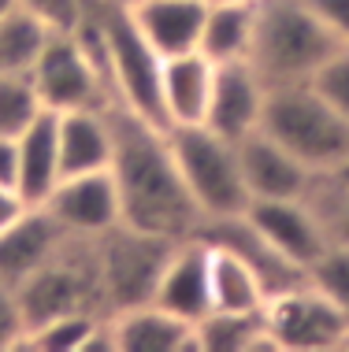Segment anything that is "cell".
I'll list each match as a JSON object with an SVG mask.
<instances>
[{
	"instance_id": "obj_1",
	"label": "cell",
	"mask_w": 349,
	"mask_h": 352,
	"mask_svg": "<svg viewBox=\"0 0 349 352\" xmlns=\"http://www.w3.org/2000/svg\"><path fill=\"white\" fill-rule=\"evenodd\" d=\"M112 119H116L112 175H116L119 189L123 223L145 234L171 237V241L201 234L204 215L193 204L190 189L175 167L167 130L130 116L119 104H112Z\"/></svg>"
},
{
	"instance_id": "obj_2",
	"label": "cell",
	"mask_w": 349,
	"mask_h": 352,
	"mask_svg": "<svg viewBox=\"0 0 349 352\" xmlns=\"http://www.w3.org/2000/svg\"><path fill=\"white\" fill-rule=\"evenodd\" d=\"M335 49L338 41L316 19L308 0H257L249 63L268 82V89L313 82L319 63Z\"/></svg>"
},
{
	"instance_id": "obj_3",
	"label": "cell",
	"mask_w": 349,
	"mask_h": 352,
	"mask_svg": "<svg viewBox=\"0 0 349 352\" xmlns=\"http://www.w3.org/2000/svg\"><path fill=\"white\" fill-rule=\"evenodd\" d=\"M86 12L97 19L101 45H105V63L112 78V97L130 116L167 130L164 100H160V78H164V56L145 41L138 30L130 8L112 4V0H82Z\"/></svg>"
},
{
	"instance_id": "obj_4",
	"label": "cell",
	"mask_w": 349,
	"mask_h": 352,
	"mask_svg": "<svg viewBox=\"0 0 349 352\" xmlns=\"http://www.w3.org/2000/svg\"><path fill=\"white\" fill-rule=\"evenodd\" d=\"M260 130L294 152L313 175L335 170L349 160V122L313 89V82L268 89Z\"/></svg>"
},
{
	"instance_id": "obj_5",
	"label": "cell",
	"mask_w": 349,
	"mask_h": 352,
	"mask_svg": "<svg viewBox=\"0 0 349 352\" xmlns=\"http://www.w3.org/2000/svg\"><path fill=\"white\" fill-rule=\"evenodd\" d=\"M175 167L190 189L193 204L201 208L204 223L215 219H234L249 208V189L242 178L238 141L215 134L204 122L193 126H171L167 130Z\"/></svg>"
},
{
	"instance_id": "obj_6",
	"label": "cell",
	"mask_w": 349,
	"mask_h": 352,
	"mask_svg": "<svg viewBox=\"0 0 349 352\" xmlns=\"http://www.w3.org/2000/svg\"><path fill=\"white\" fill-rule=\"evenodd\" d=\"M19 304L26 327L63 311H108L97 267V237L63 234L60 249L19 285Z\"/></svg>"
},
{
	"instance_id": "obj_7",
	"label": "cell",
	"mask_w": 349,
	"mask_h": 352,
	"mask_svg": "<svg viewBox=\"0 0 349 352\" xmlns=\"http://www.w3.org/2000/svg\"><path fill=\"white\" fill-rule=\"evenodd\" d=\"M171 249H175L171 237L134 230L127 223L101 234L97 237V267H101V285H105L108 311L153 300L160 271H164Z\"/></svg>"
},
{
	"instance_id": "obj_8",
	"label": "cell",
	"mask_w": 349,
	"mask_h": 352,
	"mask_svg": "<svg viewBox=\"0 0 349 352\" xmlns=\"http://www.w3.org/2000/svg\"><path fill=\"white\" fill-rule=\"evenodd\" d=\"M264 327L275 352H338L349 334V319L308 278L268 297Z\"/></svg>"
},
{
	"instance_id": "obj_9",
	"label": "cell",
	"mask_w": 349,
	"mask_h": 352,
	"mask_svg": "<svg viewBox=\"0 0 349 352\" xmlns=\"http://www.w3.org/2000/svg\"><path fill=\"white\" fill-rule=\"evenodd\" d=\"M52 223L71 237H101L123 223L119 189L112 170H89V175H63L49 201L41 204Z\"/></svg>"
},
{
	"instance_id": "obj_10",
	"label": "cell",
	"mask_w": 349,
	"mask_h": 352,
	"mask_svg": "<svg viewBox=\"0 0 349 352\" xmlns=\"http://www.w3.org/2000/svg\"><path fill=\"white\" fill-rule=\"evenodd\" d=\"M249 219V226L264 241L275 249L282 260H290L294 267L308 271L324 256L327 241L324 226H319L316 212L308 208L305 197H282V201H249L242 212Z\"/></svg>"
},
{
	"instance_id": "obj_11",
	"label": "cell",
	"mask_w": 349,
	"mask_h": 352,
	"mask_svg": "<svg viewBox=\"0 0 349 352\" xmlns=\"http://www.w3.org/2000/svg\"><path fill=\"white\" fill-rule=\"evenodd\" d=\"M264 104H268V82L257 74L249 60L234 63H215V82H212V100L204 126L215 134L242 141L264 122Z\"/></svg>"
},
{
	"instance_id": "obj_12",
	"label": "cell",
	"mask_w": 349,
	"mask_h": 352,
	"mask_svg": "<svg viewBox=\"0 0 349 352\" xmlns=\"http://www.w3.org/2000/svg\"><path fill=\"white\" fill-rule=\"evenodd\" d=\"M242 178L249 189V201H282V197H305L313 170H308L294 152H286L271 134L253 130L238 141Z\"/></svg>"
},
{
	"instance_id": "obj_13",
	"label": "cell",
	"mask_w": 349,
	"mask_h": 352,
	"mask_svg": "<svg viewBox=\"0 0 349 352\" xmlns=\"http://www.w3.org/2000/svg\"><path fill=\"white\" fill-rule=\"evenodd\" d=\"M153 304H160V308L175 311V316H182L190 322H197L212 308V297H209V241H204L201 234L175 241L164 271H160Z\"/></svg>"
},
{
	"instance_id": "obj_14",
	"label": "cell",
	"mask_w": 349,
	"mask_h": 352,
	"mask_svg": "<svg viewBox=\"0 0 349 352\" xmlns=\"http://www.w3.org/2000/svg\"><path fill=\"white\" fill-rule=\"evenodd\" d=\"M60 116V170L63 175H89L112 170L116 160V119L112 108H74Z\"/></svg>"
},
{
	"instance_id": "obj_15",
	"label": "cell",
	"mask_w": 349,
	"mask_h": 352,
	"mask_svg": "<svg viewBox=\"0 0 349 352\" xmlns=\"http://www.w3.org/2000/svg\"><path fill=\"white\" fill-rule=\"evenodd\" d=\"M212 82H215V63L201 49L182 52V56H167L164 78H160V100H164L167 130L204 122L209 100H212Z\"/></svg>"
},
{
	"instance_id": "obj_16",
	"label": "cell",
	"mask_w": 349,
	"mask_h": 352,
	"mask_svg": "<svg viewBox=\"0 0 349 352\" xmlns=\"http://www.w3.org/2000/svg\"><path fill=\"white\" fill-rule=\"evenodd\" d=\"M112 327L119 352H197L193 322L153 300L112 311Z\"/></svg>"
},
{
	"instance_id": "obj_17",
	"label": "cell",
	"mask_w": 349,
	"mask_h": 352,
	"mask_svg": "<svg viewBox=\"0 0 349 352\" xmlns=\"http://www.w3.org/2000/svg\"><path fill=\"white\" fill-rule=\"evenodd\" d=\"M19 145V178L15 189L30 208H41L49 201L56 182L63 178L60 170V116L45 108L23 134L15 138Z\"/></svg>"
},
{
	"instance_id": "obj_18",
	"label": "cell",
	"mask_w": 349,
	"mask_h": 352,
	"mask_svg": "<svg viewBox=\"0 0 349 352\" xmlns=\"http://www.w3.org/2000/svg\"><path fill=\"white\" fill-rule=\"evenodd\" d=\"M209 0H138L130 8L145 41L164 56H182L201 45Z\"/></svg>"
},
{
	"instance_id": "obj_19",
	"label": "cell",
	"mask_w": 349,
	"mask_h": 352,
	"mask_svg": "<svg viewBox=\"0 0 349 352\" xmlns=\"http://www.w3.org/2000/svg\"><path fill=\"white\" fill-rule=\"evenodd\" d=\"M60 241H63V230L52 223V215L45 208H30L19 223L0 230V278L19 289L60 249Z\"/></svg>"
},
{
	"instance_id": "obj_20",
	"label": "cell",
	"mask_w": 349,
	"mask_h": 352,
	"mask_svg": "<svg viewBox=\"0 0 349 352\" xmlns=\"http://www.w3.org/2000/svg\"><path fill=\"white\" fill-rule=\"evenodd\" d=\"M209 297L220 311H264L268 285L245 256L220 241H209Z\"/></svg>"
},
{
	"instance_id": "obj_21",
	"label": "cell",
	"mask_w": 349,
	"mask_h": 352,
	"mask_svg": "<svg viewBox=\"0 0 349 352\" xmlns=\"http://www.w3.org/2000/svg\"><path fill=\"white\" fill-rule=\"evenodd\" d=\"M253 26H257V0H209L197 49L212 63L249 60Z\"/></svg>"
},
{
	"instance_id": "obj_22",
	"label": "cell",
	"mask_w": 349,
	"mask_h": 352,
	"mask_svg": "<svg viewBox=\"0 0 349 352\" xmlns=\"http://www.w3.org/2000/svg\"><path fill=\"white\" fill-rule=\"evenodd\" d=\"M197 352H275L264 327V311H220L209 308L193 322Z\"/></svg>"
},
{
	"instance_id": "obj_23",
	"label": "cell",
	"mask_w": 349,
	"mask_h": 352,
	"mask_svg": "<svg viewBox=\"0 0 349 352\" xmlns=\"http://www.w3.org/2000/svg\"><path fill=\"white\" fill-rule=\"evenodd\" d=\"M49 34L52 26L23 4L15 12L0 15V74H30Z\"/></svg>"
},
{
	"instance_id": "obj_24",
	"label": "cell",
	"mask_w": 349,
	"mask_h": 352,
	"mask_svg": "<svg viewBox=\"0 0 349 352\" xmlns=\"http://www.w3.org/2000/svg\"><path fill=\"white\" fill-rule=\"evenodd\" d=\"M101 316H108V311H63V316L34 322V327H26L23 345L19 349H30V352H82L89 334H93V327L101 322Z\"/></svg>"
},
{
	"instance_id": "obj_25",
	"label": "cell",
	"mask_w": 349,
	"mask_h": 352,
	"mask_svg": "<svg viewBox=\"0 0 349 352\" xmlns=\"http://www.w3.org/2000/svg\"><path fill=\"white\" fill-rule=\"evenodd\" d=\"M305 201L316 212L327 241L346 245L349 249V186L342 182V178H335L331 170L313 175V182H308V189H305Z\"/></svg>"
},
{
	"instance_id": "obj_26",
	"label": "cell",
	"mask_w": 349,
	"mask_h": 352,
	"mask_svg": "<svg viewBox=\"0 0 349 352\" xmlns=\"http://www.w3.org/2000/svg\"><path fill=\"white\" fill-rule=\"evenodd\" d=\"M45 111L30 74H0V134L19 138Z\"/></svg>"
},
{
	"instance_id": "obj_27",
	"label": "cell",
	"mask_w": 349,
	"mask_h": 352,
	"mask_svg": "<svg viewBox=\"0 0 349 352\" xmlns=\"http://www.w3.org/2000/svg\"><path fill=\"white\" fill-rule=\"evenodd\" d=\"M305 278L349 319V249L346 245H327L324 256L305 271Z\"/></svg>"
},
{
	"instance_id": "obj_28",
	"label": "cell",
	"mask_w": 349,
	"mask_h": 352,
	"mask_svg": "<svg viewBox=\"0 0 349 352\" xmlns=\"http://www.w3.org/2000/svg\"><path fill=\"white\" fill-rule=\"evenodd\" d=\"M313 89L349 122V45H338V49L319 63V71L313 74Z\"/></svg>"
},
{
	"instance_id": "obj_29",
	"label": "cell",
	"mask_w": 349,
	"mask_h": 352,
	"mask_svg": "<svg viewBox=\"0 0 349 352\" xmlns=\"http://www.w3.org/2000/svg\"><path fill=\"white\" fill-rule=\"evenodd\" d=\"M23 334H26V319H23V304H19V289L0 278V352L19 349Z\"/></svg>"
},
{
	"instance_id": "obj_30",
	"label": "cell",
	"mask_w": 349,
	"mask_h": 352,
	"mask_svg": "<svg viewBox=\"0 0 349 352\" xmlns=\"http://www.w3.org/2000/svg\"><path fill=\"white\" fill-rule=\"evenodd\" d=\"M19 4L41 15L52 30H74L82 19V0H19Z\"/></svg>"
},
{
	"instance_id": "obj_31",
	"label": "cell",
	"mask_w": 349,
	"mask_h": 352,
	"mask_svg": "<svg viewBox=\"0 0 349 352\" xmlns=\"http://www.w3.org/2000/svg\"><path fill=\"white\" fill-rule=\"evenodd\" d=\"M308 8L338 45H349V0H308Z\"/></svg>"
},
{
	"instance_id": "obj_32",
	"label": "cell",
	"mask_w": 349,
	"mask_h": 352,
	"mask_svg": "<svg viewBox=\"0 0 349 352\" xmlns=\"http://www.w3.org/2000/svg\"><path fill=\"white\" fill-rule=\"evenodd\" d=\"M26 212H30V204L23 201V193H19L15 186L0 182V230H8L12 223H19Z\"/></svg>"
},
{
	"instance_id": "obj_33",
	"label": "cell",
	"mask_w": 349,
	"mask_h": 352,
	"mask_svg": "<svg viewBox=\"0 0 349 352\" xmlns=\"http://www.w3.org/2000/svg\"><path fill=\"white\" fill-rule=\"evenodd\" d=\"M15 178H19V145H15V138L0 134V182L15 186Z\"/></svg>"
},
{
	"instance_id": "obj_34",
	"label": "cell",
	"mask_w": 349,
	"mask_h": 352,
	"mask_svg": "<svg viewBox=\"0 0 349 352\" xmlns=\"http://www.w3.org/2000/svg\"><path fill=\"white\" fill-rule=\"evenodd\" d=\"M19 8V0H0V15H8V12H15Z\"/></svg>"
},
{
	"instance_id": "obj_35",
	"label": "cell",
	"mask_w": 349,
	"mask_h": 352,
	"mask_svg": "<svg viewBox=\"0 0 349 352\" xmlns=\"http://www.w3.org/2000/svg\"><path fill=\"white\" fill-rule=\"evenodd\" d=\"M112 4H123V8H134L138 0H112Z\"/></svg>"
},
{
	"instance_id": "obj_36",
	"label": "cell",
	"mask_w": 349,
	"mask_h": 352,
	"mask_svg": "<svg viewBox=\"0 0 349 352\" xmlns=\"http://www.w3.org/2000/svg\"><path fill=\"white\" fill-rule=\"evenodd\" d=\"M342 349H346V352H349V334H346V345H342Z\"/></svg>"
}]
</instances>
